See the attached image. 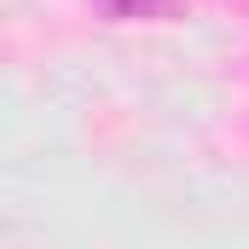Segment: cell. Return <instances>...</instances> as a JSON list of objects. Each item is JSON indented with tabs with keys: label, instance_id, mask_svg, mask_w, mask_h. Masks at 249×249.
<instances>
[{
	"label": "cell",
	"instance_id": "obj_1",
	"mask_svg": "<svg viewBox=\"0 0 249 249\" xmlns=\"http://www.w3.org/2000/svg\"><path fill=\"white\" fill-rule=\"evenodd\" d=\"M110 18H174L180 0H99Z\"/></svg>",
	"mask_w": 249,
	"mask_h": 249
}]
</instances>
